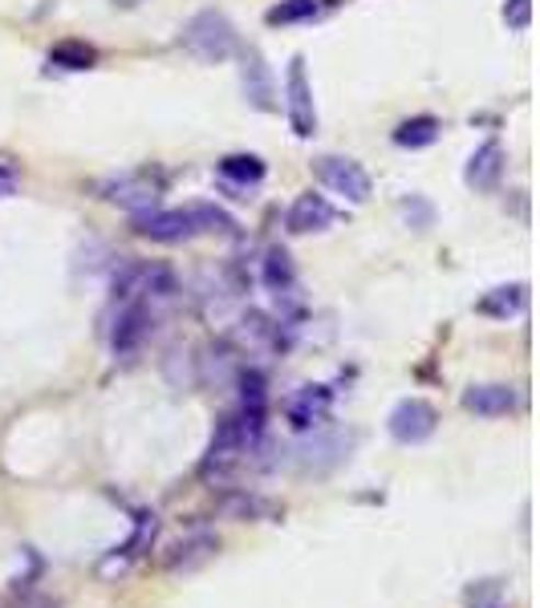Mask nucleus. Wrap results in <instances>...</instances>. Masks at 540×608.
<instances>
[{"mask_svg":"<svg viewBox=\"0 0 540 608\" xmlns=\"http://www.w3.org/2000/svg\"><path fill=\"white\" fill-rule=\"evenodd\" d=\"M179 45H183L200 66H224V61L240 49L236 25H232L224 13H216V9H203V13L191 16L188 25H183V33H179Z\"/></svg>","mask_w":540,"mask_h":608,"instance_id":"nucleus-1","label":"nucleus"},{"mask_svg":"<svg viewBox=\"0 0 540 608\" xmlns=\"http://www.w3.org/2000/svg\"><path fill=\"white\" fill-rule=\"evenodd\" d=\"M252 447V438H248V430H244L240 414L228 410L224 418L216 423V430H212V442H207V450H203L200 459V483H220V478L228 475L232 466H240V459L248 454Z\"/></svg>","mask_w":540,"mask_h":608,"instance_id":"nucleus-2","label":"nucleus"},{"mask_svg":"<svg viewBox=\"0 0 540 608\" xmlns=\"http://www.w3.org/2000/svg\"><path fill=\"white\" fill-rule=\"evenodd\" d=\"M162 191H167V174L155 171V167H138V171H122L106 183H98V199H106L122 212H150V207H159Z\"/></svg>","mask_w":540,"mask_h":608,"instance_id":"nucleus-3","label":"nucleus"},{"mask_svg":"<svg viewBox=\"0 0 540 608\" xmlns=\"http://www.w3.org/2000/svg\"><path fill=\"white\" fill-rule=\"evenodd\" d=\"M150 333H155L150 301H119V313L110 320V353L119 361H135L150 341Z\"/></svg>","mask_w":540,"mask_h":608,"instance_id":"nucleus-4","label":"nucleus"},{"mask_svg":"<svg viewBox=\"0 0 540 608\" xmlns=\"http://www.w3.org/2000/svg\"><path fill=\"white\" fill-rule=\"evenodd\" d=\"M236 390H240V402H236V414H240L244 430L252 438V447H260V438L269 430V378L257 365H240L236 370Z\"/></svg>","mask_w":540,"mask_h":608,"instance_id":"nucleus-5","label":"nucleus"},{"mask_svg":"<svg viewBox=\"0 0 540 608\" xmlns=\"http://www.w3.org/2000/svg\"><path fill=\"white\" fill-rule=\"evenodd\" d=\"M313 174L322 179L334 195H341L346 203H365L374 195V179L358 159H341V155H322L313 159Z\"/></svg>","mask_w":540,"mask_h":608,"instance_id":"nucleus-6","label":"nucleus"},{"mask_svg":"<svg viewBox=\"0 0 540 608\" xmlns=\"http://www.w3.org/2000/svg\"><path fill=\"white\" fill-rule=\"evenodd\" d=\"M284 114H289V131L297 134V138H313L317 134V106H313L305 57L289 61V74H284Z\"/></svg>","mask_w":540,"mask_h":608,"instance_id":"nucleus-7","label":"nucleus"},{"mask_svg":"<svg viewBox=\"0 0 540 608\" xmlns=\"http://www.w3.org/2000/svg\"><path fill=\"white\" fill-rule=\"evenodd\" d=\"M386 430L398 447H419L439 430V410H435L427 397H403L386 418Z\"/></svg>","mask_w":540,"mask_h":608,"instance_id":"nucleus-8","label":"nucleus"},{"mask_svg":"<svg viewBox=\"0 0 540 608\" xmlns=\"http://www.w3.org/2000/svg\"><path fill=\"white\" fill-rule=\"evenodd\" d=\"M131 227H135V236L150 239V244H188V239L200 236V227L191 219V207H171V212L150 207V212H138L131 219Z\"/></svg>","mask_w":540,"mask_h":608,"instance_id":"nucleus-9","label":"nucleus"},{"mask_svg":"<svg viewBox=\"0 0 540 608\" xmlns=\"http://www.w3.org/2000/svg\"><path fill=\"white\" fill-rule=\"evenodd\" d=\"M155 531H159V519H155V511H138L135 516V528H131V536L119 543V548H110V555L102 560V576H114V572H126L135 560H143V555L150 552V540H155Z\"/></svg>","mask_w":540,"mask_h":608,"instance_id":"nucleus-10","label":"nucleus"},{"mask_svg":"<svg viewBox=\"0 0 540 608\" xmlns=\"http://www.w3.org/2000/svg\"><path fill=\"white\" fill-rule=\"evenodd\" d=\"M460 402H463V410L475 414V418H508V414L520 410V394H516V385H504V382L468 385Z\"/></svg>","mask_w":540,"mask_h":608,"instance_id":"nucleus-11","label":"nucleus"},{"mask_svg":"<svg viewBox=\"0 0 540 608\" xmlns=\"http://www.w3.org/2000/svg\"><path fill=\"white\" fill-rule=\"evenodd\" d=\"M329 406H334V390H329V385H305L301 394L289 397L284 418H289V426H293L297 435H310V430H317V426L325 423Z\"/></svg>","mask_w":540,"mask_h":608,"instance_id":"nucleus-12","label":"nucleus"},{"mask_svg":"<svg viewBox=\"0 0 540 608\" xmlns=\"http://www.w3.org/2000/svg\"><path fill=\"white\" fill-rule=\"evenodd\" d=\"M260 284L272 292V301L281 304V313L297 304V268L289 260V251L284 248L265 251V260H260Z\"/></svg>","mask_w":540,"mask_h":608,"instance_id":"nucleus-13","label":"nucleus"},{"mask_svg":"<svg viewBox=\"0 0 540 608\" xmlns=\"http://www.w3.org/2000/svg\"><path fill=\"white\" fill-rule=\"evenodd\" d=\"M334 219H338L334 203H329L325 195L305 191V195L293 199V207H289V215H284V227H289L293 236H310V232H325V227H334Z\"/></svg>","mask_w":540,"mask_h":608,"instance_id":"nucleus-14","label":"nucleus"},{"mask_svg":"<svg viewBox=\"0 0 540 608\" xmlns=\"http://www.w3.org/2000/svg\"><path fill=\"white\" fill-rule=\"evenodd\" d=\"M504 146L496 138H487L484 146H475V155L468 159V171H463V183L472 187V191H496L504 179Z\"/></svg>","mask_w":540,"mask_h":608,"instance_id":"nucleus-15","label":"nucleus"},{"mask_svg":"<svg viewBox=\"0 0 540 608\" xmlns=\"http://www.w3.org/2000/svg\"><path fill=\"white\" fill-rule=\"evenodd\" d=\"M216 552H220V536H212V531H195V536H188V540H179V543L167 548V555H162V568L167 572H191V568H200V564H207Z\"/></svg>","mask_w":540,"mask_h":608,"instance_id":"nucleus-16","label":"nucleus"},{"mask_svg":"<svg viewBox=\"0 0 540 608\" xmlns=\"http://www.w3.org/2000/svg\"><path fill=\"white\" fill-rule=\"evenodd\" d=\"M528 308V284H500V289L484 292L475 301V313L480 317H492V320H508V317H520Z\"/></svg>","mask_w":540,"mask_h":608,"instance_id":"nucleus-17","label":"nucleus"},{"mask_svg":"<svg viewBox=\"0 0 540 608\" xmlns=\"http://www.w3.org/2000/svg\"><path fill=\"white\" fill-rule=\"evenodd\" d=\"M216 174L232 191H252L265 179V159H257V155H224L216 162Z\"/></svg>","mask_w":540,"mask_h":608,"instance_id":"nucleus-18","label":"nucleus"},{"mask_svg":"<svg viewBox=\"0 0 540 608\" xmlns=\"http://www.w3.org/2000/svg\"><path fill=\"white\" fill-rule=\"evenodd\" d=\"M244 98L257 110H272V78H269L265 57H260L257 49L244 54Z\"/></svg>","mask_w":540,"mask_h":608,"instance_id":"nucleus-19","label":"nucleus"},{"mask_svg":"<svg viewBox=\"0 0 540 608\" xmlns=\"http://www.w3.org/2000/svg\"><path fill=\"white\" fill-rule=\"evenodd\" d=\"M439 131H443V122L431 119V114H415V119H406L394 126V146H403V150H423V146H435L439 143Z\"/></svg>","mask_w":540,"mask_h":608,"instance_id":"nucleus-20","label":"nucleus"},{"mask_svg":"<svg viewBox=\"0 0 540 608\" xmlns=\"http://www.w3.org/2000/svg\"><path fill=\"white\" fill-rule=\"evenodd\" d=\"M334 9V0H281L269 9V25H305Z\"/></svg>","mask_w":540,"mask_h":608,"instance_id":"nucleus-21","label":"nucleus"},{"mask_svg":"<svg viewBox=\"0 0 540 608\" xmlns=\"http://www.w3.org/2000/svg\"><path fill=\"white\" fill-rule=\"evenodd\" d=\"M224 516L236 519V523H248V519L277 516V507H272L269 499L252 495V491H232V495H224Z\"/></svg>","mask_w":540,"mask_h":608,"instance_id":"nucleus-22","label":"nucleus"},{"mask_svg":"<svg viewBox=\"0 0 540 608\" xmlns=\"http://www.w3.org/2000/svg\"><path fill=\"white\" fill-rule=\"evenodd\" d=\"M49 66L69 69V74H81V69H94L98 66V49L86 45V41H61L49 49Z\"/></svg>","mask_w":540,"mask_h":608,"instance_id":"nucleus-23","label":"nucleus"},{"mask_svg":"<svg viewBox=\"0 0 540 608\" xmlns=\"http://www.w3.org/2000/svg\"><path fill=\"white\" fill-rule=\"evenodd\" d=\"M191 219L200 227V236H236L240 232V224L216 203H191Z\"/></svg>","mask_w":540,"mask_h":608,"instance_id":"nucleus-24","label":"nucleus"},{"mask_svg":"<svg viewBox=\"0 0 540 608\" xmlns=\"http://www.w3.org/2000/svg\"><path fill=\"white\" fill-rule=\"evenodd\" d=\"M398 212L406 215V224L419 227V232H427V227L435 224V207L423 195H406L403 203H398Z\"/></svg>","mask_w":540,"mask_h":608,"instance_id":"nucleus-25","label":"nucleus"},{"mask_svg":"<svg viewBox=\"0 0 540 608\" xmlns=\"http://www.w3.org/2000/svg\"><path fill=\"white\" fill-rule=\"evenodd\" d=\"M504 25L525 33L532 25V0H504Z\"/></svg>","mask_w":540,"mask_h":608,"instance_id":"nucleus-26","label":"nucleus"},{"mask_svg":"<svg viewBox=\"0 0 540 608\" xmlns=\"http://www.w3.org/2000/svg\"><path fill=\"white\" fill-rule=\"evenodd\" d=\"M21 187V171L9 159H0V199H13Z\"/></svg>","mask_w":540,"mask_h":608,"instance_id":"nucleus-27","label":"nucleus"},{"mask_svg":"<svg viewBox=\"0 0 540 608\" xmlns=\"http://www.w3.org/2000/svg\"><path fill=\"white\" fill-rule=\"evenodd\" d=\"M16 608H57V600H49V596H33V593H21V605Z\"/></svg>","mask_w":540,"mask_h":608,"instance_id":"nucleus-28","label":"nucleus"},{"mask_svg":"<svg viewBox=\"0 0 540 608\" xmlns=\"http://www.w3.org/2000/svg\"><path fill=\"white\" fill-rule=\"evenodd\" d=\"M475 608H504V605H500V600H480Z\"/></svg>","mask_w":540,"mask_h":608,"instance_id":"nucleus-29","label":"nucleus"}]
</instances>
